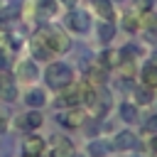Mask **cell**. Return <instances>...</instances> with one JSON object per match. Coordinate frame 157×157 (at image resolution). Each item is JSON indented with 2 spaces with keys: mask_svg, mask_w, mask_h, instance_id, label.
I'll use <instances>...</instances> for the list:
<instances>
[{
  "mask_svg": "<svg viewBox=\"0 0 157 157\" xmlns=\"http://www.w3.org/2000/svg\"><path fill=\"white\" fill-rule=\"evenodd\" d=\"M145 130H147V132H152V135H157V115H150V118H147Z\"/></svg>",
  "mask_w": 157,
  "mask_h": 157,
  "instance_id": "obj_24",
  "label": "cell"
},
{
  "mask_svg": "<svg viewBox=\"0 0 157 157\" xmlns=\"http://www.w3.org/2000/svg\"><path fill=\"white\" fill-rule=\"evenodd\" d=\"M83 118H86L83 108H78V105H71L66 113H61V115H59V123H61V125H66V128H78V125L83 123Z\"/></svg>",
  "mask_w": 157,
  "mask_h": 157,
  "instance_id": "obj_3",
  "label": "cell"
},
{
  "mask_svg": "<svg viewBox=\"0 0 157 157\" xmlns=\"http://www.w3.org/2000/svg\"><path fill=\"white\" fill-rule=\"evenodd\" d=\"M44 76H47V83H49L52 88H64V86H69V83L74 81V71H71V66H69V64H61V61L49 64Z\"/></svg>",
  "mask_w": 157,
  "mask_h": 157,
  "instance_id": "obj_1",
  "label": "cell"
},
{
  "mask_svg": "<svg viewBox=\"0 0 157 157\" xmlns=\"http://www.w3.org/2000/svg\"><path fill=\"white\" fill-rule=\"evenodd\" d=\"M66 25H69L74 32H86L88 20H86L83 12H69V15H66Z\"/></svg>",
  "mask_w": 157,
  "mask_h": 157,
  "instance_id": "obj_9",
  "label": "cell"
},
{
  "mask_svg": "<svg viewBox=\"0 0 157 157\" xmlns=\"http://www.w3.org/2000/svg\"><path fill=\"white\" fill-rule=\"evenodd\" d=\"M120 118H123L125 123L137 120V105H135V103H123V105H120Z\"/></svg>",
  "mask_w": 157,
  "mask_h": 157,
  "instance_id": "obj_16",
  "label": "cell"
},
{
  "mask_svg": "<svg viewBox=\"0 0 157 157\" xmlns=\"http://www.w3.org/2000/svg\"><path fill=\"white\" fill-rule=\"evenodd\" d=\"M74 155V145L69 140H56L54 150H52V157H71Z\"/></svg>",
  "mask_w": 157,
  "mask_h": 157,
  "instance_id": "obj_11",
  "label": "cell"
},
{
  "mask_svg": "<svg viewBox=\"0 0 157 157\" xmlns=\"http://www.w3.org/2000/svg\"><path fill=\"white\" fill-rule=\"evenodd\" d=\"M39 12L42 15H54L56 12V2L54 0H39Z\"/></svg>",
  "mask_w": 157,
  "mask_h": 157,
  "instance_id": "obj_21",
  "label": "cell"
},
{
  "mask_svg": "<svg viewBox=\"0 0 157 157\" xmlns=\"http://www.w3.org/2000/svg\"><path fill=\"white\" fill-rule=\"evenodd\" d=\"M17 74H20L22 78H34V76H37V66L29 64V61H22V64L17 66Z\"/></svg>",
  "mask_w": 157,
  "mask_h": 157,
  "instance_id": "obj_19",
  "label": "cell"
},
{
  "mask_svg": "<svg viewBox=\"0 0 157 157\" xmlns=\"http://www.w3.org/2000/svg\"><path fill=\"white\" fill-rule=\"evenodd\" d=\"M7 125H10V113H7V108L0 103V132H5Z\"/></svg>",
  "mask_w": 157,
  "mask_h": 157,
  "instance_id": "obj_22",
  "label": "cell"
},
{
  "mask_svg": "<svg viewBox=\"0 0 157 157\" xmlns=\"http://www.w3.org/2000/svg\"><path fill=\"white\" fill-rule=\"evenodd\" d=\"M105 152H108V145H105V142H98V140H96V142L88 145V155H91V157H103Z\"/></svg>",
  "mask_w": 157,
  "mask_h": 157,
  "instance_id": "obj_20",
  "label": "cell"
},
{
  "mask_svg": "<svg viewBox=\"0 0 157 157\" xmlns=\"http://www.w3.org/2000/svg\"><path fill=\"white\" fill-rule=\"evenodd\" d=\"M118 61H120V52H113V49H108V52H103L101 54V66H105V69H110V66H118Z\"/></svg>",
  "mask_w": 157,
  "mask_h": 157,
  "instance_id": "obj_14",
  "label": "cell"
},
{
  "mask_svg": "<svg viewBox=\"0 0 157 157\" xmlns=\"http://www.w3.org/2000/svg\"><path fill=\"white\" fill-rule=\"evenodd\" d=\"M150 152H152V155H157V135H152V137H150Z\"/></svg>",
  "mask_w": 157,
  "mask_h": 157,
  "instance_id": "obj_25",
  "label": "cell"
},
{
  "mask_svg": "<svg viewBox=\"0 0 157 157\" xmlns=\"http://www.w3.org/2000/svg\"><path fill=\"white\" fill-rule=\"evenodd\" d=\"M93 5H96V12L101 15V20H105V22L113 20V5H110V0H93Z\"/></svg>",
  "mask_w": 157,
  "mask_h": 157,
  "instance_id": "obj_10",
  "label": "cell"
},
{
  "mask_svg": "<svg viewBox=\"0 0 157 157\" xmlns=\"http://www.w3.org/2000/svg\"><path fill=\"white\" fill-rule=\"evenodd\" d=\"M61 2H64L66 7H74V5H76V0H61Z\"/></svg>",
  "mask_w": 157,
  "mask_h": 157,
  "instance_id": "obj_26",
  "label": "cell"
},
{
  "mask_svg": "<svg viewBox=\"0 0 157 157\" xmlns=\"http://www.w3.org/2000/svg\"><path fill=\"white\" fill-rule=\"evenodd\" d=\"M0 93H2L7 101H15V96H17L15 81H12V74H10V71H0Z\"/></svg>",
  "mask_w": 157,
  "mask_h": 157,
  "instance_id": "obj_7",
  "label": "cell"
},
{
  "mask_svg": "<svg viewBox=\"0 0 157 157\" xmlns=\"http://www.w3.org/2000/svg\"><path fill=\"white\" fill-rule=\"evenodd\" d=\"M152 64H155V66H157V52H155V56H152Z\"/></svg>",
  "mask_w": 157,
  "mask_h": 157,
  "instance_id": "obj_27",
  "label": "cell"
},
{
  "mask_svg": "<svg viewBox=\"0 0 157 157\" xmlns=\"http://www.w3.org/2000/svg\"><path fill=\"white\" fill-rule=\"evenodd\" d=\"M71 157H81V155H71Z\"/></svg>",
  "mask_w": 157,
  "mask_h": 157,
  "instance_id": "obj_28",
  "label": "cell"
},
{
  "mask_svg": "<svg viewBox=\"0 0 157 157\" xmlns=\"http://www.w3.org/2000/svg\"><path fill=\"white\" fill-rule=\"evenodd\" d=\"M32 54H34V59H49V56H52V49L47 47L42 32H37V34L32 37Z\"/></svg>",
  "mask_w": 157,
  "mask_h": 157,
  "instance_id": "obj_6",
  "label": "cell"
},
{
  "mask_svg": "<svg viewBox=\"0 0 157 157\" xmlns=\"http://www.w3.org/2000/svg\"><path fill=\"white\" fill-rule=\"evenodd\" d=\"M118 71L123 74V78H132L135 76V61L132 59H120L118 61Z\"/></svg>",
  "mask_w": 157,
  "mask_h": 157,
  "instance_id": "obj_17",
  "label": "cell"
},
{
  "mask_svg": "<svg viewBox=\"0 0 157 157\" xmlns=\"http://www.w3.org/2000/svg\"><path fill=\"white\" fill-rule=\"evenodd\" d=\"M135 145H137V137H135V132H130V130L118 132L115 140H113V150H132Z\"/></svg>",
  "mask_w": 157,
  "mask_h": 157,
  "instance_id": "obj_5",
  "label": "cell"
},
{
  "mask_svg": "<svg viewBox=\"0 0 157 157\" xmlns=\"http://www.w3.org/2000/svg\"><path fill=\"white\" fill-rule=\"evenodd\" d=\"M42 37H44L47 47L52 49V54H64V52L71 47L69 37H66L61 29H56V27H47V29H42Z\"/></svg>",
  "mask_w": 157,
  "mask_h": 157,
  "instance_id": "obj_2",
  "label": "cell"
},
{
  "mask_svg": "<svg viewBox=\"0 0 157 157\" xmlns=\"http://www.w3.org/2000/svg\"><path fill=\"white\" fill-rule=\"evenodd\" d=\"M132 7H135V10H137V15H140V12H147V10L152 7V2H150V0H135V5H132Z\"/></svg>",
  "mask_w": 157,
  "mask_h": 157,
  "instance_id": "obj_23",
  "label": "cell"
},
{
  "mask_svg": "<svg viewBox=\"0 0 157 157\" xmlns=\"http://www.w3.org/2000/svg\"><path fill=\"white\" fill-rule=\"evenodd\" d=\"M152 96H155V88H150V86H140V88H135V98H137V105H147V103H152Z\"/></svg>",
  "mask_w": 157,
  "mask_h": 157,
  "instance_id": "obj_12",
  "label": "cell"
},
{
  "mask_svg": "<svg viewBox=\"0 0 157 157\" xmlns=\"http://www.w3.org/2000/svg\"><path fill=\"white\" fill-rule=\"evenodd\" d=\"M25 101H27V105H32V108H39V105H44V91L34 88V91H29V93L25 96Z\"/></svg>",
  "mask_w": 157,
  "mask_h": 157,
  "instance_id": "obj_18",
  "label": "cell"
},
{
  "mask_svg": "<svg viewBox=\"0 0 157 157\" xmlns=\"http://www.w3.org/2000/svg\"><path fill=\"white\" fill-rule=\"evenodd\" d=\"M22 152H25V157H42L44 140L39 135H27L25 137V145H22Z\"/></svg>",
  "mask_w": 157,
  "mask_h": 157,
  "instance_id": "obj_4",
  "label": "cell"
},
{
  "mask_svg": "<svg viewBox=\"0 0 157 157\" xmlns=\"http://www.w3.org/2000/svg\"><path fill=\"white\" fill-rule=\"evenodd\" d=\"M113 34H115L113 22H105V20H103V22L98 25V39H101V42H110V39H113Z\"/></svg>",
  "mask_w": 157,
  "mask_h": 157,
  "instance_id": "obj_15",
  "label": "cell"
},
{
  "mask_svg": "<svg viewBox=\"0 0 157 157\" xmlns=\"http://www.w3.org/2000/svg\"><path fill=\"white\" fill-rule=\"evenodd\" d=\"M142 83L150 88H157V66L155 64H147L142 69Z\"/></svg>",
  "mask_w": 157,
  "mask_h": 157,
  "instance_id": "obj_13",
  "label": "cell"
},
{
  "mask_svg": "<svg viewBox=\"0 0 157 157\" xmlns=\"http://www.w3.org/2000/svg\"><path fill=\"white\" fill-rule=\"evenodd\" d=\"M17 125H20L22 130H37V128L42 125V115H39L37 110H29V113H25V115L17 118Z\"/></svg>",
  "mask_w": 157,
  "mask_h": 157,
  "instance_id": "obj_8",
  "label": "cell"
}]
</instances>
